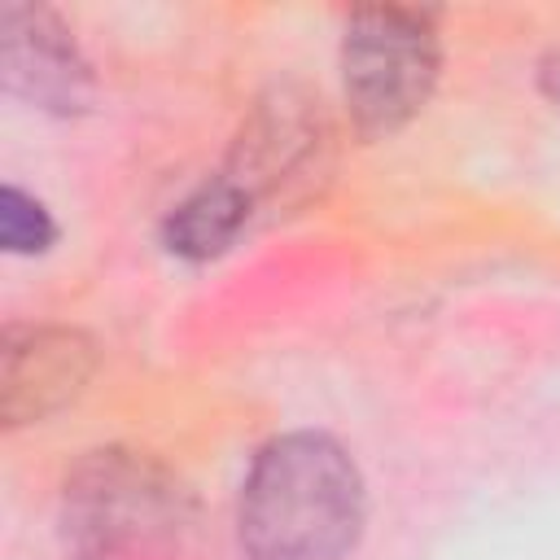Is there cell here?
<instances>
[{
	"label": "cell",
	"mask_w": 560,
	"mask_h": 560,
	"mask_svg": "<svg viewBox=\"0 0 560 560\" xmlns=\"http://www.w3.org/2000/svg\"><path fill=\"white\" fill-rule=\"evenodd\" d=\"M363 529L354 459L324 433L267 442L241 486V542L254 560H341Z\"/></svg>",
	"instance_id": "1"
},
{
	"label": "cell",
	"mask_w": 560,
	"mask_h": 560,
	"mask_svg": "<svg viewBox=\"0 0 560 560\" xmlns=\"http://www.w3.org/2000/svg\"><path fill=\"white\" fill-rule=\"evenodd\" d=\"M184 525V486L140 451H96L66 481V534L88 560L171 547Z\"/></svg>",
	"instance_id": "2"
},
{
	"label": "cell",
	"mask_w": 560,
	"mask_h": 560,
	"mask_svg": "<svg viewBox=\"0 0 560 560\" xmlns=\"http://www.w3.org/2000/svg\"><path fill=\"white\" fill-rule=\"evenodd\" d=\"M346 109L368 140L407 127L438 83V31L420 9H359L341 44Z\"/></svg>",
	"instance_id": "3"
},
{
	"label": "cell",
	"mask_w": 560,
	"mask_h": 560,
	"mask_svg": "<svg viewBox=\"0 0 560 560\" xmlns=\"http://www.w3.org/2000/svg\"><path fill=\"white\" fill-rule=\"evenodd\" d=\"M0 359V416L18 429L79 398L96 368V346L74 328H9Z\"/></svg>",
	"instance_id": "4"
},
{
	"label": "cell",
	"mask_w": 560,
	"mask_h": 560,
	"mask_svg": "<svg viewBox=\"0 0 560 560\" xmlns=\"http://www.w3.org/2000/svg\"><path fill=\"white\" fill-rule=\"evenodd\" d=\"M4 83L44 109H79L88 101V66L44 9H4Z\"/></svg>",
	"instance_id": "5"
},
{
	"label": "cell",
	"mask_w": 560,
	"mask_h": 560,
	"mask_svg": "<svg viewBox=\"0 0 560 560\" xmlns=\"http://www.w3.org/2000/svg\"><path fill=\"white\" fill-rule=\"evenodd\" d=\"M249 206L254 201L245 197V188L232 175H223L175 206V214L166 219V245L184 258H210L236 241V232L249 219Z\"/></svg>",
	"instance_id": "6"
},
{
	"label": "cell",
	"mask_w": 560,
	"mask_h": 560,
	"mask_svg": "<svg viewBox=\"0 0 560 560\" xmlns=\"http://www.w3.org/2000/svg\"><path fill=\"white\" fill-rule=\"evenodd\" d=\"M52 236H57V228L35 197H26L22 188L0 192V241L9 254H39V249H48Z\"/></svg>",
	"instance_id": "7"
},
{
	"label": "cell",
	"mask_w": 560,
	"mask_h": 560,
	"mask_svg": "<svg viewBox=\"0 0 560 560\" xmlns=\"http://www.w3.org/2000/svg\"><path fill=\"white\" fill-rule=\"evenodd\" d=\"M542 88H547V96L560 105V57H556V61L542 70Z\"/></svg>",
	"instance_id": "8"
}]
</instances>
